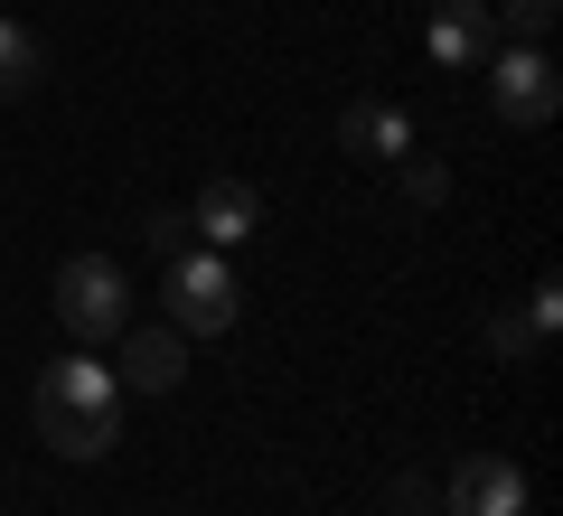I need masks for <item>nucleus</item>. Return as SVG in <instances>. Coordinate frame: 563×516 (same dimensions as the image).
<instances>
[{"label":"nucleus","mask_w":563,"mask_h":516,"mask_svg":"<svg viewBox=\"0 0 563 516\" xmlns=\"http://www.w3.org/2000/svg\"><path fill=\"white\" fill-rule=\"evenodd\" d=\"M451 516H526V470L507 451H479V460H461L451 470Z\"/></svg>","instance_id":"6"},{"label":"nucleus","mask_w":563,"mask_h":516,"mask_svg":"<svg viewBox=\"0 0 563 516\" xmlns=\"http://www.w3.org/2000/svg\"><path fill=\"white\" fill-rule=\"evenodd\" d=\"M488 10H498V29H517V39H544L563 0H488Z\"/></svg>","instance_id":"14"},{"label":"nucleus","mask_w":563,"mask_h":516,"mask_svg":"<svg viewBox=\"0 0 563 516\" xmlns=\"http://www.w3.org/2000/svg\"><path fill=\"white\" fill-rule=\"evenodd\" d=\"M488 103H498V122H517V132L554 122V103H563L554 57H544V47H498V57H488Z\"/></svg>","instance_id":"4"},{"label":"nucleus","mask_w":563,"mask_h":516,"mask_svg":"<svg viewBox=\"0 0 563 516\" xmlns=\"http://www.w3.org/2000/svg\"><path fill=\"white\" fill-rule=\"evenodd\" d=\"M488 348H498V358L517 366V358H536V348H544V329H536L526 310H498V319H488Z\"/></svg>","instance_id":"12"},{"label":"nucleus","mask_w":563,"mask_h":516,"mask_svg":"<svg viewBox=\"0 0 563 516\" xmlns=\"http://www.w3.org/2000/svg\"><path fill=\"white\" fill-rule=\"evenodd\" d=\"M526 319H536V329H544V338H554V329H563V282H554V273H544V282H536V292H526Z\"/></svg>","instance_id":"15"},{"label":"nucleus","mask_w":563,"mask_h":516,"mask_svg":"<svg viewBox=\"0 0 563 516\" xmlns=\"http://www.w3.org/2000/svg\"><path fill=\"white\" fill-rule=\"evenodd\" d=\"M395 179H404V198H413V207H442L451 198V169H442V160H422V151L395 160Z\"/></svg>","instance_id":"11"},{"label":"nucleus","mask_w":563,"mask_h":516,"mask_svg":"<svg viewBox=\"0 0 563 516\" xmlns=\"http://www.w3.org/2000/svg\"><path fill=\"white\" fill-rule=\"evenodd\" d=\"M38 76H47V47H38V29H20L10 10H0V103H20Z\"/></svg>","instance_id":"10"},{"label":"nucleus","mask_w":563,"mask_h":516,"mask_svg":"<svg viewBox=\"0 0 563 516\" xmlns=\"http://www.w3.org/2000/svg\"><path fill=\"white\" fill-rule=\"evenodd\" d=\"M422 47H432V66H451V76H470V66L498 57V10L488 0H432V20H422Z\"/></svg>","instance_id":"5"},{"label":"nucleus","mask_w":563,"mask_h":516,"mask_svg":"<svg viewBox=\"0 0 563 516\" xmlns=\"http://www.w3.org/2000/svg\"><path fill=\"white\" fill-rule=\"evenodd\" d=\"M235 310H244V292H235V273H225V254L217 244H188V254L169 263V329L217 338V329H235Z\"/></svg>","instance_id":"3"},{"label":"nucleus","mask_w":563,"mask_h":516,"mask_svg":"<svg viewBox=\"0 0 563 516\" xmlns=\"http://www.w3.org/2000/svg\"><path fill=\"white\" fill-rule=\"evenodd\" d=\"M254 226H263V188L254 179H207L198 207H188V235H207L217 254H225V244H244Z\"/></svg>","instance_id":"7"},{"label":"nucleus","mask_w":563,"mask_h":516,"mask_svg":"<svg viewBox=\"0 0 563 516\" xmlns=\"http://www.w3.org/2000/svg\"><path fill=\"white\" fill-rule=\"evenodd\" d=\"M122 376H132V395H179L188 338L179 329H122Z\"/></svg>","instance_id":"9"},{"label":"nucleus","mask_w":563,"mask_h":516,"mask_svg":"<svg viewBox=\"0 0 563 516\" xmlns=\"http://www.w3.org/2000/svg\"><path fill=\"white\" fill-rule=\"evenodd\" d=\"M339 151H357V160H404V151H422V141H413V113H404V103L357 95V103L339 113Z\"/></svg>","instance_id":"8"},{"label":"nucleus","mask_w":563,"mask_h":516,"mask_svg":"<svg viewBox=\"0 0 563 516\" xmlns=\"http://www.w3.org/2000/svg\"><path fill=\"white\" fill-rule=\"evenodd\" d=\"M57 319L76 348H103V338L132 329V282H122L113 254H66L57 263Z\"/></svg>","instance_id":"2"},{"label":"nucleus","mask_w":563,"mask_h":516,"mask_svg":"<svg viewBox=\"0 0 563 516\" xmlns=\"http://www.w3.org/2000/svg\"><path fill=\"white\" fill-rule=\"evenodd\" d=\"M29 422H38V441L57 460H103L122 441V376L95 366L85 348H66L38 376V395H29Z\"/></svg>","instance_id":"1"},{"label":"nucleus","mask_w":563,"mask_h":516,"mask_svg":"<svg viewBox=\"0 0 563 516\" xmlns=\"http://www.w3.org/2000/svg\"><path fill=\"white\" fill-rule=\"evenodd\" d=\"M141 244H151L161 263H179V254H188L198 235H188V217H179V207H161V217H141Z\"/></svg>","instance_id":"13"}]
</instances>
